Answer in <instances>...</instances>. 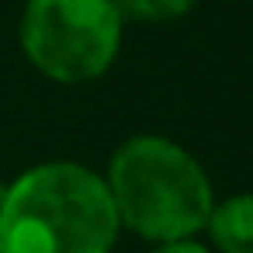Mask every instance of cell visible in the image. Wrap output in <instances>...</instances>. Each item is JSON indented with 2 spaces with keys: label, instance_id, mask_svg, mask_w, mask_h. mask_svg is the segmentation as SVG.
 <instances>
[{
  "label": "cell",
  "instance_id": "7",
  "mask_svg": "<svg viewBox=\"0 0 253 253\" xmlns=\"http://www.w3.org/2000/svg\"><path fill=\"white\" fill-rule=\"evenodd\" d=\"M4 198H7V184L0 180V208H4Z\"/></svg>",
  "mask_w": 253,
  "mask_h": 253
},
{
  "label": "cell",
  "instance_id": "2",
  "mask_svg": "<svg viewBox=\"0 0 253 253\" xmlns=\"http://www.w3.org/2000/svg\"><path fill=\"white\" fill-rule=\"evenodd\" d=\"M118 222L146 239H187L208 222L211 184L194 156L160 135L128 139L108 167Z\"/></svg>",
  "mask_w": 253,
  "mask_h": 253
},
{
  "label": "cell",
  "instance_id": "1",
  "mask_svg": "<svg viewBox=\"0 0 253 253\" xmlns=\"http://www.w3.org/2000/svg\"><path fill=\"white\" fill-rule=\"evenodd\" d=\"M115 236L111 191L80 163L21 173L0 208V253H108Z\"/></svg>",
  "mask_w": 253,
  "mask_h": 253
},
{
  "label": "cell",
  "instance_id": "5",
  "mask_svg": "<svg viewBox=\"0 0 253 253\" xmlns=\"http://www.w3.org/2000/svg\"><path fill=\"white\" fill-rule=\"evenodd\" d=\"M198 0H115L122 18L132 21H173L184 18Z\"/></svg>",
  "mask_w": 253,
  "mask_h": 253
},
{
  "label": "cell",
  "instance_id": "4",
  "mask_svg": "<svg viewBox=\"0 0 253 253\" xmlns=\"http://www.w3.org/2000/svg\"><path fill=\"white\" fill-rule=\"evenodd\" d=\"M205 225L222 253H253V194H232L208 211Z\"/></svg>",
  "mask_w": 253,
  "mask_h": 253
},
{
  "label": "cell",
  "instance_id": "6",
  "mask_svg": "<svg viewBox=\"0 0 253 253\" xmlns=\"http://www.w3.org/2000/svg\"><path fill=\"white\" fill-rule=\"evenodd\" d=\"M156 253H208V250L198 243H187V239H173V243H163Z\"/></svg>",
  "mask_w": 253,
  "mask_h": 253
},
{
  "label": "cell",
  "instance_id": "3",
  "mask_svg": "<svg viewBox=\"0 0 253 253\" xmlns=\"http://www.w3.org/2000/svg\"><path fill=\"white\" fill-rule=\"evenodd\" d=\"M21 45L45 77L59 84H87L115 63L122 14L115 0H28Z\"/></svg>",
  "mask_w": 253,
  "mask_h": 253
}]
</instances>
